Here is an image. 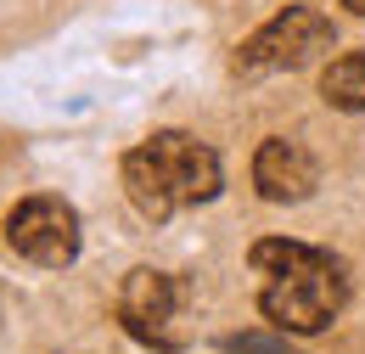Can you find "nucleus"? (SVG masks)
Wrapping results in <instances>:
<instances>
[{
    "label": "nucleus",
    "mask_w": 365,
    "mask_h": 354,
    "mask_svg": "<svg viewBox=\"0 0 365 354\" xmlns=\"http://www.w3.org/2000/svg\"><path fill=\"white\" fill-rule=\"evenodd\" d=\"M6 248L40 270H68L79 259V214L62 197H23L6 214Z\"/></svg>",
    "instance_id": "obj_4"
},
{
    "label": "nucleus",
    "mask_w": 365,
    "mask_h": 354,
    "mask_svg": "<svg viewBox=\"0 0 365 354\" xmlns=\"http://www.w3.org/2000/svg\"><path fill=\"white\" fill-rule=\"evenodd\" d=\"M331 45H337V29L326 11L281 6L270 23H259L236 45V74H292V68H309L315 56H326Z\"/></svg>",
    "instance_id": "obj_3"
},
{
    "label": "nucleus",
    "mask_w": 365,
    "mask_h": 354,
    "mask_svg": "<svg viewBox=\"0 0 365 354\" xmlns=\"http://www.w3.org/2000/svg\"><path fill=\"white\" fill-rule=\"evenodd\" d=\"M124 175V197L146 225H169L180 208H197V203H214L220 186H225V163L208 141L185 130H158L146 135L140 146L124 152L118 163Z\"/></svg>",
    "instance_id": "obj_2"
},
{
    "label": "nucleus",
    "mask_w": 365,
    "mask_h": 354,
    "mask_svg": "<svg viewBox=\"0 0 365 354\" xmlns=\"http://www.w3.org/2000/svg\"><path fill=\"white\" fill-rule=\"evenodd\" d=\"M315 186H320V163L309 158L304 141H292V135L259 141V152H253V191H259L264 203L292 208V203L315 197Z\"/></svg>",
    "instance_id": "obj_6"
},
{
    "label": "nucleus",
    "mask_w": 365,
    "mask_h": 354,
    "mask_svg": "<svg viewBox=\"0 0 365 354\" xmlns=\"http://www.w3.org/2000/svg\"><path fill=\"white\" fill-rule=\"evenodd\" d=\"M247 265L253 275H264V293H259V315L270 320L275 332H298V338H315L326 332L343 304H349V265L326 248L309 242H292V236H259L247 248Z\"/></svg>",
    "instance_id": "obj_1"
},
{
    "label": "nucleus",
    "mask_w": 365,
    "mask_h": 354,
    "mask_svg": "<svg viewBox=\"0 0 365 354\" xmlns=\"http://www.w3.org/2000/svg\"><path fill=\"white\" fill-rule=\"evenodd\" d=\"M337 6H349V11H354V17H365V0H337Z\"/></svg>",
    "instance_id": "obj_9"
},
{
    "label": "nucleus",
    "mask_w": 365,
    "mask_h": 354,
    "mask_svg": "<svg viewBox=\"0 0 365 354\" xmlns=\"http://www.w3.org/2000/svg\"><path fill=\"white\" fill-rule=\"evenodd\" d=\"M320 96L337 113H365V51H343L320 68Z\"/></svg>",
    "instance_id": "obj_7"
},
{
    "label": "nucleus",
    "mask_w": 365,
    "mask_h": 354,
    "mask_svg": "<svg viewBox=\"0 0 365 354\" xmlns=\"http://www.w3.org/2000/svg\"><path fill=\"white\" fill-rule=\"evenodd\" d=\"M230 354H292L287 343H275V338H259V332H247V338H225Z\"/></svg>",
    "instance_id": "obj_8"
},
{
    "label": "nucleus",
    "mask_w": 365,
    "mask_h": 354,
    "mask_svg": "<svg viewBox=\"0 0 365 354\" xmlns=\"http://www.w3.org/2000/svg\"><path fill=\"white\" fill-rule=\"evenodd\" d=\"M180 310H185V287H180V275H169V270L140 265L118 287V320H124V332L135 343H152L158 354L180 349V332H175Z\"/></svg>",
    "instance_id": "obj_5"
}]
</instances>
